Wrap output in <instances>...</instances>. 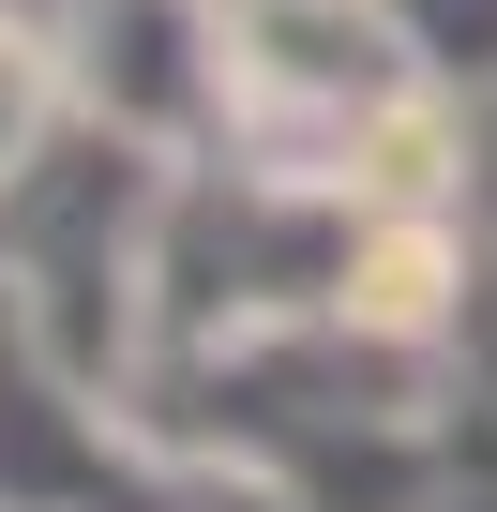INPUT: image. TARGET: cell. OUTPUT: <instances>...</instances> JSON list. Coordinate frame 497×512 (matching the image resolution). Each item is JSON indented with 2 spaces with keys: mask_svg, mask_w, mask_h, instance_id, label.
<instances>
[{
  "mask_svg": "<svg viewBox=\"0 0 497 512\" xmlns=\"http://www.w3.org/2000/svg\"><path fill=\"white\" fill-rule=\"evenodd\" d=\"M467 241H482V272H497V106H467Z\"/></svg>",
  "mask_w": 497,
  "mask_h": 512,
  "instance_id": "obj_7",
  "label": "cell"
},
{
  "mask_svg": "<svg viewBox=\"0 0 497 512\" xmlns=\"http://www.w3.org/2000/svg\"><path fill=\"white\" fill-rule=\"evenodd\" d=\"M422 512H497V407H452V467Z\"/></svg>",
  "mask_w": 497,
  "mask_h": 512,
  "instance_id": "obj_6",
  "label": "cell"
},
{
  "mask_svg": "<svg viewBox=\"0 0 497 512\" xmlns=\"http://www.w3.org/2000/svg\"><path fill=\"white\" fill-rule=\"evenodd\" d=\"M377 16H392V46L422 61V91L497 106V0H377Z\"/></svg>",
  "mask_w": 497,
  "mask_h": 512,
  "instance_id": "obj_5",
  "label": "cell"
},
{
  "mask_svg": "<svg viewBox=\"0 0 497 512\" xmlns=\"http://www.w3.org/2000/svg\"><path fill=\"white\" fill-rule=\"evenodd\" d=\"M166 181L121 136H61L16 196H0V332H16L46 377H76L91 407L136 392L151 362V256H166Z\"/></svg>",
  "mask_w": 497,
  "mask_h": 512,
  "instance_id": "obj_1",
  "label": "cell"
},
{
  "mask_svg": "<svg viewBox=\"0 0 497 512\" xmlns=\"http://www.w3.org/2000/svg\"><path fill=\"white\" fill-rule=\"evenodd\" d=\"M422 91V61L392 46L377 0H226V106H241V166L332 181V151L362 121H392Z\"/></svg>",
  "mask_w": 497,
  "mask_h": 512,
  "instance_id": "obj_2",
  "label": "cell"
},
{
  "mask_svg": "<svg viewBox=\"0 0 497 512\" xmlns=\"http://www.w3.org/2000/svg\"><path fill=\"white\" fill-rule=\"evenodd\" d=\"M61 76H76V121L151 151V166H226L241 151L226 0H76L61 16Z\"/></svg>",
  "mask_w": 497,
  "mask_h": 512,
  "instance_id": "obj_3",
  "label": "cell"
},
{
  "mask_svg": "<svg viewBox=\"0 0 497 512\" xmlns=\"http://www.w3.org/2000/svg\"><path fill=\"white\" fill-rule=\"evenodd\" d=\"M76 136V76H61V31H31V16H0V196H16L46 151Z\"/></svg>",
  "mask_w": 497,
  "mask_h": 512,
  "instance_id": "obj_4",
  "label": "cell"
},
{
  "mask_svg": "<svg viewBox=\"0 0 497 512\" xmlns=\"http://www.w3.org/2000/svg\"><path fill=\"white\" fill-rule=\"evenodd\" d=\"M181 512H287V497H272V482H241V467H211V482H196Z\"/></svg>",
  "mask_w": 497,
  "mask_h": 512,
  "instance_id": "obj_8",
  "label": "cell"
}]
</instances>
